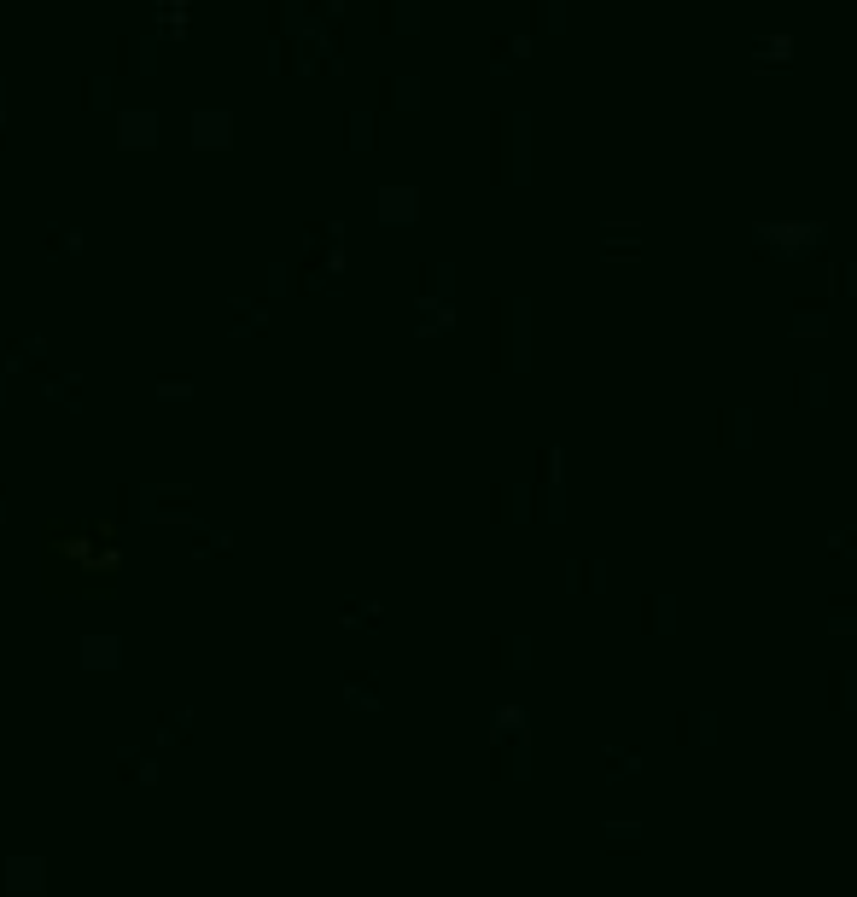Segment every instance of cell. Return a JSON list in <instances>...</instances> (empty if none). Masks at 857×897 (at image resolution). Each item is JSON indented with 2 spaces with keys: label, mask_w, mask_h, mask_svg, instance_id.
I'll return each mask as SVG.
<instances>
[{
  "label": "cell",
  "mask_w": 857,
  "mask_h": 897,
  "mask_svg": "<svg viewBox=\"0 0 857 897\" xmlns=\"http://www.w3.org/2000/svg\"><path fill=\"white\" fill-rule=\"evenodd\" d=\"M117 507H123V519H164V484H123L117 490Z\"/></svg>",
  "instance_id": "cell-1"
},
{
  "label": "cell",
  "mask_w": 857,
  "mask_h": 897,
  "mask_svg": "<svg viewBox=\"0 0 857 897\" xmlns=\"http://www.w3.org/2000/svg\"><path fill=\"white\" fill-rule=\"evenodd\" d=\"M117 65H123V70H158V35L123 30V35H117Z\"/></svg>",
  "instance_id": "cell-2"
},
{
  "label": "cell",
  "mask_w": 857,
  "mask_h": 897,
  "mask_svg": "<svg viewBox=\"0 0 857 897\" xmlns=\"http://www.w3.org/2000/svg\"><path fill=\"white\" fill-rule=\"evenodd\" d=\"M117 775H123V781H140V787H152V781H158V758H152V752H140V746H123V752H117Z\"/></svg>",
  "instance_id": "cell-3"
},
{
  "label": "cell",
  "mask_w": 857,
  "mask_h": 897,
  "mask_svg": "<svg viewBox=\"0 0 857 897\" xmlns=\"http://www.w3.org/2000/svg\"><path fill=\"white\" fill-rule=\"evenodd\" d=\"M41 880H47V868L35 857H12L6 863V892H41Z\"/></svg>",
  "instance_id": "cell-4"
},
{
  "label": "cell",
  "mask_w": 857,
  "mask_h": 897,
  "mask_svg": "<svg viewBox=\"0 0 857 897\" xmlns=\"http://www.w3.org/2000/svg\"><path fill=\"white\" fill-rule=\"evenodd\" d=\"M117 134H123V146H152L158 117H152V111H123V117H117Z\"/></svg>",
  "instance_id": "cell-5"
},
{
  "label": "cell",
  "mask_w": 857,
  "mask_h": 897,
  "mask_svg": "<svg viewBox=\"0 0 857 897\" xmlns=\"http://www.w3.org/2000/svg\"><path fill=\"white\" fill-rule=\"evenodd\" d=\"M6 362H12V367H30V362L41 367V362H47V338H41V333L6 338Z\"/></svg>",
  "instance_id": "cell-6"
},
{
  "label": "cell",
  "mask_w": 857,
  "mask_h": 897,
  "mask_svg": "<svg viewBox=\"0 0 857 897\" xmlns=\"http://www.w3.org/2000/svg\"><path fill=\"white\" fill-rule=\"evenodd\" d=\"M228 129H234V123H228L222 111H193V140H199V146H228Z\"/></svg>",
  "instance_id": "cell-7"
},
{
  "label": "cell",
  "mask_w": 857,
  "mask_h": 897,
  "mask_svg": "<svg viewBox=\"0 0 857 897\" xmlns=\"http://www.w3.org/2000/svg\"><path fill=\"white\" fill-rule=\"evenodd\" d=\"M117 647H123L117 635H88V641H82V665L111 670V665H117Z\"/></svg>",
  "instance_id": "cell-8"
},
{
  "label": "cell",
  "mask_w": 857,
  "mask_h": 897,
  "mask_svg": "<svg viewBox=\"0 0 857 897\" xmlns=\"http://www.w3.org/2000/svg\"><path fill=\"white\" fill-rule=\"evenodd\" d=\"M41 391H47V402L76 408V402H82V379H70V373H41Z\"/></svg>",
  "instance_id": "cell-9"
},
{
  "label": "cell",
  "mask_w": 857,
  "mask_h": 897,
  "mask_svg": "<svg viewBox=\"0 0 857 897\" xmlns=\"http://www.w3.org/2000/svg\"><path fill=\"white\" fill-rule=\"evenodd\" d=\"M263 327V309L257 303H245V298H228V333H257Z\"/></svg>",
  "instance_id": "cell-10"
},
{
  "label": "cell",
  "mask_w": 857,
  "mask_h": 897,
  "mask_svg": "<svg viewBox=\"0 0 857 897\" xmlns=\"http://www.w3.org/2000/svg\"><path fill=\"white\" fill-rule=\"evenodd\" d=\"M193 729V711H158V746H175Z\"/></svg>",
  "instance_id": "cell-11"
},
{
  "label": "cell",
  "mask_w": 857,
  "mask_h": 897,
  "mask_svg": "<svg viewBox=\"0 0 857 897\" xmlns=\"http://www.w3.org/2000/svg\"><path fill=\"white\" fill-rule=\"evenodd\" d=\"M47 251H53V257H76V251H82V228L53 222V228H47Z\"/></svg>",
  "instance_id": "cell-12"
},
{
  "label": "cell",
  "mask_w": 857,
  "mask_h": 897,
  "mask_svg": "<svg viewBox=\"0 0 857 897\" xmlns=\"http://www.w3.org/2000/svg\"><path fill=\"white\" fill-rule=\"evenodd\" d=\"M187 548H193V554H228V548H234V536H228V531H210V525H199Z\"/></svg>",
  "instance_id": "cell-13"
},
{
  "label": "cell",
  "mask_w": 857,
  "mask_h": 897,
  "mask_svg": "<svg viewBox=\"0 0 857 897\" xmlns=\"http://www.w3.org/2000/svg\"><path fill=\"white\" fill-rule=\"evenodd\" d=\"M82 94H88L94 111H105V105H111V76H82Z\"/></svg>",
  "instance_id": "cell-14"
},
{
  "label": "cell",
  "mask_w": 857,
  "mask_h": 897,
  "mask_svg": "<svg viewBox=\"0 0 857 897\" xmlns=\"http://www.w3.org/2000/svg\"><path fill=\"white\" fill-rule=\"evenodd\" d=\"M158 24H164V30L175 24V35H181L187 30V6H158Z\"/></svg>",
  "instance_id": "cell-15"
},
{
  "label": "cell",
  "mask_w": 857,
  "mask_h": 897,
  "mask_svg": "<svg viewBox=\"0 0 857 897\" xmlns=\"http://www.w3.org/2000/svg\"><path fill=\"white\" fill-rule=\"evenodd\" d=\"M158 397H193V379H158Z\"/></svg>",
  "instance_id": "cell-16"
},
{
  "label": "cell",
  "mask_w": 857,
  "mask_h": 897,
  "mask_svg": "<svg viewBox=\"0 0 857 897\" xmlns=\"http://www.w3.org/2000/svg\"><path fill=\"white\" fill-rule=\"evenodd\" d=\"M0 402H6V367H0Z\"/></svg>",
  "instance_id": "cell-17"
},
{
  "label": "cell",
  "mask_w": 857,
  "mask_h": 897,
  "mask_svg": "<svg viewBox=\"0 0 857 897\" xmlns=\"http://www.w3.org/2000/svg\"><path fill=\"white\" fill-rule=\"evenodd\" d=\"M0 519H6V484H0Z\"/></svg>",
  "instance_id": "cell-18"
}]
</instances>
